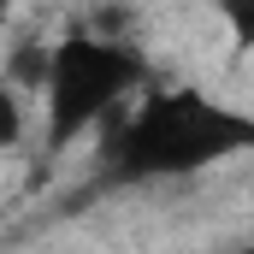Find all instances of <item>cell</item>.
<instances>
[{
  "mask_svg": "<svg viewBox=\"0 0 254 254\" xmlns=\"http://www.w3.org/2000/svg\"><path fill=\"white\" fill-rule=\"evenodd\" d=\"M101 125H107V142H101L107 184H119V190L184 178V172H201L213 160H231V154L254 148L249 119L195 95V89H166V95L142 101L136 113L113 107Z\"/></svg>",
  "mask_w": 254,
  "mask_h": 254,
  "instance_id": "obj_1",
  "label": "cell"
},
{
  "mask_svg": "<svg viewBox=\"0 0 254 254\" xmlns=\"http://www.w3.org/2000/svg\"><path fill=\"white\" fill-rule=\"evenodd\" d=\"M142 83V54L113 30H83L48 48L42 101H48V142H77L95 130L113 107H125L130 89Z\"/></svg>",
  "mask_w": 254,
  "mask_h": 254,
  "instance_id": "obj_2",
  "label": "cell"
},
{
  "mask_svg": "<svg viewBox=\"0 0 254 254\" xmlns=\"http://www.w3.org/2000/svg\"><path fill=\"white\" fill-rule=\"evenodd\" d=\"M42 71H48V48H18L6 65V83L12 89H42Z\"/></svg>",
  "mask_w": 254,
  "mask_h": 254,
  "instance_id": "obj_3",
  "label": "cell"
},
{
  "mask_svg": "<svg viewBox=\"0 0 254 254\" xmlns=\"http://www.w3.org/2000/svg\"><path fill=\"white\" fill-rule=\"evenodd\" d=\"M18 136H24V89L0 77V148H12Z\"/></svg>",
  "mask_w": 254,
  "mask_h": 254,
  "instance_id": "obj_4",
  "label": "cell"
},
{
  "mask_svg": "<svg viewBox=\"0 0 254 254\" xmlns=\"http://www.w3.org/2000/svg\"><path fill=\"white\" fill-rule=\"evenodd\" d=\"M219 6H225V18H231L237 42L249 48V42H254V0H219Z\"/></svg>",
  "mask_w": 254,
  "mask_h": 254,
  "instance_id": "obj_5",
  "label": "cell"
},
{
  "mask_svg": "<svg viewBox=\"0 0 254 254\" xmlns=\"http://www.w3.org/2000/svg\"><path fill=\"white\" fill-rule=\"evenodd\" d=\"M0 18H6V0H0Z\"/></svg>",
  "mask_w": 254,
  "mask_h": 254,
  "instance_id": "obj_6",
  "label": "cell"
}]
</instances>
